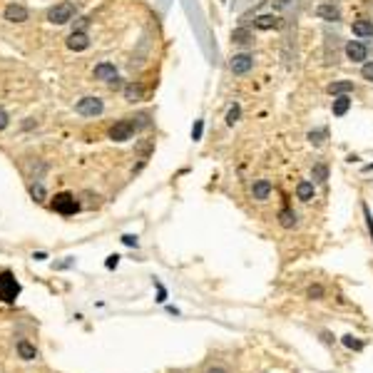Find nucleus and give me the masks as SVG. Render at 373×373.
Returning a JSON list of instances; mask_svg holds the SVG:
<instances>
[{"label": "nucleus", "mask_w": 373, "mask_h": 373, "mask_svg": "<svg viewBox=\"0 0 373 373\" xmlns=\"http://www.w3.org/2000/svg\"><path fill=\"white\" fill-rule=\"evenodd\" d=\"M75 13H77L75 3H70V0H62V3H55V5L48 10V20H50L53 25H67V23L75 18Z\"/></svg>", "instance_id": "nucleus-1"}, {"label": "nucleus", "mask_w": 373, "mask_h": 373, "mask_svg": "<svg viewBox=\"0 0 373 373\" xmlns=\"http://www.w3.org/2000/svg\"><path fill=\"white\" fill-rule=\"evenodd\" d=\"M20 294V284L13 271H0V301L13 304Z\"/></svg>", "instance_id": "nucleus-2"}, {"label": "nucleus", "mask_w": 373, "mask_h": 373, "mask_svg": "<svg viewBox=\"0 0 373 373\" xmlns=\"http://www.w3.org/2000/svg\"><path fill=\"white\" fill-rule=\"evenodd\" d=\"M50 204H53V209H55L58 214H62V217H72L75 212H80V202H77L75 194H70V192L55 194Z\"/></svg>", "instance_id": "nucleus-3"}, {"label": "nucleus", "mask_w": 373, "mask_h": 373, "mask_svg": "<svg viewBox=\"0 0 373 373\" xmlns=\"http://www.w3.org/2000/svg\"><path fill=\"white\" fill-rule=\"evenodd\" d=\"M134 120L132 117H124V120H120V122H115L112 127H110V132H107V137L112 139V142H127V139H132V134H134Z\"/></svg>", "instance_id": "nucleus-4"}, {"label": "nucleus", "mask_w": 373, "mask_h": 373, "mask_svg": "<svg viewBox=\"0 0 373 373\" xmlns=\"http://www.w3.org/2000/svg\"><path fill=\"white\" fill-rule=\"evenodd\" d=\"M75 112L82 117H100L105 112V102L100 97H82L75 102Z\"/></svg>", "instance_id": "nucleus-5"}, {"label": "nucleus", "mask_w": 373, "mask_h": 373, "mask_svg": "<svg viewBox=\"0 0 373 373\" xmlns=\"http://www.w3.org/2000/svg\"><path fill=\"white\" fill-rule=\"evenodd\" d=\"M229 67H232V72H234V75H247V72L254 67V58H251L249 53H239V55H234V58H232Z\"/></svg>", "instance_id": "nucleus-6"}, {"label": "nucleus", "mask_w": 373, "mask_h": 373, "mask_svg": "<svg viewBox=\"0 0 373 373\" xmlns=\"http://www.w3.org/2000/svg\"><path fill=\"white\" fill-rule=\"evenodd\" d=\"M3 18H5L8 23H25V20L30 18V13H28V8H25V5H20V3H10V5L3 10Z\"/></svg>", "instance_id": "nucleus-7"}, {"label": "nucleus", "mask_w": 373, "mask_h": 373, "mask_svg": "<svg viewBox=\"0 0 373 373\" xmlns=\"http://www.w3.org/2000/svg\"><path fill=\"white\" fill-rule=\"evenodd\" d=\"M346 58L351 62H363L368 58V48L361 43V40H348L346 43Z\"/></svg>", "instance_id": "nucleus-8"}, {"label": "nucleus", "mask_w": 373, "mask_h": 373, "mask_svg": "<svg viewBox=\"0 0 373 373\" xmlns=\"http://www.w3.org/2000/svg\"><path fill=\"white\" fill-rule=\"evenodd\" d=\"M316 18H321V20H326V23H336L338 18H341V13H338V8L333 5V3H321V5H316Z\"/></svg>", "instance_id": "nucleus-9"}, {"label": "nucleus", "mask_w": 373, "mask_h": 373, "mask_svg": "<svg viewBox=\"0 0 373 373\" xmlns=\"http://www.w3.org/2000/svg\"><path fill=\"white\" fill-rule=\"evenodd\" d=\"M67 48H70V50H75V53L87 50V48H90V38H87V33H85V30H75V33L67 38Z\"/></svg>", "instance_id": "nucleus-10"}, {"label": "nucleus", "mask_w": 373, "mask_h": 373, "mask_svg": "<svg viewBox=\"0 0 373 373\" xmlns=\"http://www.w3.org/2000/svg\"><path fill=\"white\" fill-rule=\"evenodd\" d=\"M95 80H102V82H112L115 77H117V67L112 65V62H100V65H95Z\"/></svg>", "instance_id": "nucleus-11"}, {"label": "nucleus", "mask_w": 373, "mask_h": 373, "mask_svg": "<svg viewBox=\"0 0 373 373\" xmlns=\"http://www.w3.org/2000/svg\"><path fill=\"white\" fill-rule=\"evenodd\" d=\"M271 189H274V186H271L269 179H256V182L251 184V197L259 199V202H264V199H269Z\"/></svg>", "instance_id": "nucleus-12"}, {"label": "nucleus", "mask_w": 373, "mask_h": 373, "mask_svg": "<svg viewBox=\"0 0 373 373\" xmlns=\"http://www.w3.org/2000/svg\"><path fill=\"white\" fill-rule=\"evenodd\" d=\"M353 90H356V87H353L351 80H336V82H331V85L326 87V92L333 95V97H338V95H351Z\"/></svg>", "instance_id": "nucleus-13"}, {"label": "nucleus", "mask_w": 373, "mask_h": 373, "mask_svg": "<svg viewBox=\"0 0 373 373\" xmlns=\"http://www.w3.org/2000/svg\"><path fill=\"white\" fill-rule=\"evenodd\" d=\"M15 348H18V356H20L23 361H35V358H38V348H35L30 341H25V338H20V341L15 343Z\"/></svg>", "instance_id": "nucleus-14"}, {"label": "nucleus", "mask_w": 373, "mask_h": 373, "mask_svg": "<svg viewBox=\"0 0 373 373\" xmlns=\"http://www.w3.org/2000/svg\"><path fill=\"white\" fill-rule=\"evenodd\" d=\"M122 95H124V100H127V102H139V100H142V95H144V87H142L139 82H127V85H124V90H122Z\"/></svg>", "instance_id": "nucleus-15"}, {"label": "nucleus", "mask_w": 373, "mask_h": 373, "mask_svg": "<svg viewBox=\"0 0 373 373\" xmlns=\"http://www.w3.org/2000/svg\"><path fill=\"white\" fill-rule=\"evenodd\" d=\"M296 197H299L301 202H311V199H313V182L301 179V182L296 184Z\"/></svg>", "instance_id": "nucleus-16"}, {"label": "nucleus", "mask_w": 373, "mask_h": 373, "mask_svg": "<svg viewBox=\"0 0 373 373\" xmlns=\"http://www.w3.org/2000/svg\"><path fill=\"white\" fill-rule=\"evenodd\" d=\"M351 33L358 38H373V23L371 20H356L351 25Z\"/></svg>", "instance_id": "nucleus-17"}, {"label": "nucleus", "mask_w": 373, "mask_h": 373, "mask_svg": "<svg viewBox=\"0 0 373 373\" xmlns=\"http://www.w3.org/2000/svg\"><path fill=\"white\" fill-rule=\"evenodd\" d=\"M279 25H281L279 15H259L256 18V28H261V30H276Z\"/></svg>", "instance_id": "nucleus-18"}, {"label": "nucleus", "mask_w": 373, "mask_h": 373, "mask_svg": "<svg viewBox=\"0 0 373 373\" xmlns=\"http://www.w3.org/2000/svg\"><path fill=\"white\" fill-rule=\"evenodd\" d=\"M251 33H249V28H237L234 33H232V43L234 45H251Z\"/></svg>", "instance_id": "nucleus-19"}, {"label": "nucleus", "mask_w": 373, "mask_h": 373, "mask_svg": "<svg viewBox=\"0 0 373 373\" xmlns=\"http://www.w3.org/2000/svg\"><path fill=\"white\" fill-rule=\"evenodd\" d=\"M348 107H351V97H348V95H338V97L333 100V115H336V117H343V115L348 112Z\"/></svg>", "instance_id": "nucleus-20"}, {"label": "nucleus", "mask_w": 373, "mask_h": 373, "mask_svg": "<svg viewBox=\"0 0 373 373\" xmlns=\"http://www.w3.org/2000/svg\"><path fill=\"white\" fill-rule=\"evenodd\" d=\"M30 194H33L35 202H45V199H48V192H45V186H43L40 182H33V184H30Z\"/></svg>", "instance_id": "nucleus-21"}, {"label": "nucleus", "mask_w": 373, "mask_h": 373, "mask_svg": "<svg viewBox=\"0 0 373 373\" xmlns=\"http://www.w3.org/2000/svg\"><path fill=\"white\" fill-rule=\"evenodd\" d=\"M279 224L286 227V229L294 227V224H296V214H294L291 209H281V212H279Z\"/></svg>", "instance_id": "nucleus-22"}, {"label": "nucleus", "mask_w": 373, "mask_h": 373, "mask_svg": "<svg viewBox=\"0 0 373 373\" xmlns=\"http://www.w3.org/2000/svg\"><path fill=\"white\" fill-rule=\"evenodd\" d=\"M311 174H313L316 182H326V179H328V167H326V164H313V172H311Z\"/></svg>", "instance_id": "nucleus-23"}, {"label": "nucleus", "mask_w": 373, "mask_h": 373, "mask_svg": "<svg viewBox=\"0 0 373 373\" xmlns=\"http://www.w3.org/2000/svg\"><path fill=\"white\" fill-rule=\"evenodd\" d=\"M239 115H242V110H239V105H234V107L229 110V115H227V124L234 127V122H239Z\"/></svg>", "instance_id": "nucleus-24"}, {"label": "nucleus", "mask_w": 373, "mask_h": 373, "mask_svg": "<svg viewBox=\"0 0 373 373\" xmlns=\"http://www.w3.org/2000/svg\"><path fill=\"white\" fill-rule=\"evenodd\" d=\"M361 77H363V80H368V82H373V60H371V62H366V65L361 67Z\"/></svg>", "instance_id": "nucleus-25"}, {"label": "nucleus", "mask_w": 373, "mask_h": 373, "mask_svg": "<svg viewBox=\"0 0 373 373\" xmlns=\"http://www.w3.org/2000/svg\"><path fill=\"white\" fill-rule=\"evenodd\" d=\"M202 129H204V122H202V120H197V122H194V127H192V139H202Z\"/></svg>", "instance_id": "nucleus-26"}, {"label": "nucleus", "mask_w": 373, "mask_h": 373, "mask_svg": "<svg viewBox=\"0 0 373 373\" xmlns=\"http://www.w3.org/2000/svg\"><path fill=\"white\" fill-rule=\"evenodd\" d=\"M323 137H326V132H321V129H318V132H309V139H311V144H316V147L323 142Z\"/></svg>", "instance_id": "nucleus-27"}, {"label": "nucleus", "mask_w": 373, "mask_h": 373, "mask_svg": "<svg viewBox=\"0 0 373 373\" xmlns=\"http://www.w3.org/2000/svg\"><path fill=\"white\" fill-rule=\"evenodd\" d=\"M122 244H124V247L137 249V244H139V242H137V237H134V234H124V237H122Z\"/></svg>", "instance_id": "nucleus-28"}, {"label": "nucleus", "mask_w": 373, "mask_h": 373, "mask_svg": "<svg viewBox=\"0 0 373 373\" xmlns=\"http://www.w3.org/2000/svg\"><path fill=\"white\" fill-rule=\"evenodd\" d=\"M8 124H10V117H8V112H5L3 107H0V132H3Z\"/></svg>", "instance_id": "nucleus-29"}, {"label": "nucleus", "mask_w": 373, "mask_h": 373, "mask_svg": "<svg viewBox=\"0 0 373 373\" xmlns=\"http://www.w3.org/2000/svg\"><path fill=\"white\" fill-rule=\"evenodd\" d=\"M343 343H346L348 348H361V346H363V343H361V341H356L353 336H343Z\"/></svg>", "instance_id": "nucleus-30"}, {"label": "nucleus", "mask_w": 373, "mask_h": 373, "mask_svg": "<svg viewBox=\"0 0 373 373\" xmlns=\"http://www.w3.org/2000/svg\"><path fill=\"white\" fill-rule=\"evenodd\" d=\"M117 264H120V256H117V254L107 256V261H105V266H107V269H117Z\"/></svg>", "instance_id": "nucleus-31"}, {"label": "nucleus", "mask_w": 373, "mask_h": 373, "mask_svg": "<svg viewBox=\"0 0 373 373\" xmlns=\"http://www.w3.org/2000/svg\"><path fill=\"white\" fill-rule=\"evenodd\" d=\"M309 296H311V299H321V296H323V289H321V286H311V289H309Z\"/></svg>", "instance_id": "nucleus-32"}, {"label": "nucleus", "mask_w": 373, "mask_h": 373, "mask_svg": "<svg viewBox=\"0 0 373 373\" xmlns=\"http://www.w3.org/2000/svg\"><path fill=\"white\" fill-rule=\"evenodd\" d=\"M363 214H366V222H368V232H371V237H373V217H371L368 207H363Z\"/></svg>", "instance_id": "nucleus-33"}, {"label": "nucleus", "mask_w": 373, "mask_h": 373, "mask_svg": "<svg viewBox=\"0 0 373 373\" xmlns=\"http://www.w3.org/2000/svg\"><path fill=\"white\" fill-rule=\"evenodd\" d=\"M164 299H167V291H164V286H162V284H157V301L162 304Z\"/></svg>", "instance_id": "nucleus-34"}, {"label": "nucleus", "mask_w": 373, "mask_h": 373, "mask_svg": "<svg viewBox=\"0 0 373 373\" xmlns=\"http://www.w3.org/2000/svg\"><path fill=\"white\" fill-rule=\"evenodd\" d=\"M72 264H75V259H72V256H67L65 261H60V264H58V269H67V266H72Z\"/></svg>", "instance_id": "nucleus-35"}, {"label": "nucleus", "mask_w": 373, "mask_h": 373, "mask_svg": "<svg viewBox=\"0 0 373 373\" xmlns=\"http://www.w3.org/2000/svg\"><path fill=\"white\" fill-rule=\"evenodd\" d=\"M33 259H35V261H45L48 254H45V251H38V254H33Z\"/></svg>", "instance_id": "nucleus-36"}, {"label": "nucleus", "mask_w": 373, "mask_h": 373, "mask_svg": "<svg viewBox=\"0 0 373 373\" xmlns=\"http://www.w3.org/2000/svg\"><path fill=\"white\" fill-rule=\"evenodd\" d=\"M207 373H227L224 368H212V371H207Z\"/></svg>", "instance_id": "nucleus-37"}]
</instances>
